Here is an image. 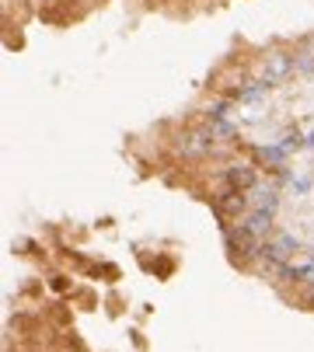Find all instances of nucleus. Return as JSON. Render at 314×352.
I'll list each match as a JSON object with an SVG mask.
<instances>
[{
	"label": "nucleus",
	"mask_w": 314,
	"mask_h": 352,
	"mask_svg": "<svg viewBox=\"0 0 314 352\" xmlns=\"http://www.w3.org/2000/svg\"><path fill=\"white\" fill-rule=\"evenodd\" d=\"M290 188H293V195H304V192H311V178H297Z\"/></svg>",
	"instance_id": "11"
},
{
	"label": "nucleus",
	"mask_w": 314,
	"mask_h": 352,
	"mask_svg": "<svg viewBox=\"0 0 314 352\" xmlns=\"http://www.w3.org/2000/svg\"><path fill=\"white\" fill-rule=\"evenodd\" d=\"M241 223H244V230H251L258 241H269V234H273V213H266V210H251Z\"/></svg>",
	"instance_id": "8"
},
{
	"label": "nucleus",
	"mask_w": 314,
	"mask_h": 352,
	"mask_svg": "<svg viewBox=\"0 0 314 352\" xmlns=\"http://www.w3.org/2000/svg\"><path fill=\"white\" fill-rule=\"evenodd\" d=\"M255 185H258V168H255V164L238 161V164H227V168H224V188L251 192Z\"/></svg>",
	"instance_id": "5"
},
{
	"label": "nucleus",
	"mask_w": 314,
	"mask_h": 352,
	"mask_svg": "<svg viewBox=\"0 0 314 352\" xmlns=\"http://www.w3.org/2000/svg\"><path fill=\"white\" fill-rule=\"evenodd\" d=\"M311 251H314V248H311Z\"/></svg>",
	"instance_id": "13"
},
{
	"label": "nucleus",
	"mask_w": 314,
	"mask_h": 352,
	"mask_svg": "<svg viewBox=\"0 0 314 352\" xmlns=\"http://www.w3.org/2000/svg\"><path fill=\"white\" fill-rule=\"evenodd\" d=\"M224 237H227V251H231V258H234L238 265L262 258V244H266V241H258L251 230H244V223L227 227V230H224Z\"/></svg>",
	"instance_id": "2"
},
{
	"label": "nucleus",
	"mask_w": 314,
	"mask_h": 352,
	"mask_svg": "<svg viewBox=\"0 0 314 352\" xmlns=\"http://www.w3.org/2000/svg\"><path fill=\"white\" fill-rule=\"evenodd\" d=\"M286 150L280 146V143H269V146H258V161L266 164V168H283L286 164Z\"/></svg>",
	"instance_id": "9"
},
{
	"label": "nucleus",
	"mask_w": 314,
	"mask_h": 352,
	"mask_svg": "<svg viewBox=\"0 0 314 352\" xmlns=\"http://www.w3.org/2000/svg\"><path fill=\"white\" fill-rule=\"evenodd\" d=\"M209 206H213V217L227 227H234V220L241 223L248 217V195L238 192V188H220L217 195H209Z\"/></svg>",
	"instance_id": "1"
},
{
	"label": "nucleus",
	"mask_w": 314,
	"mask_h": 352,
	"mask_svg": "<svg viewBox=\"0 0 314 352\" xmlns=\"http://www.w3.org/2000/svg\"><path fill=\"white\" fill-rule=\"evenodd\" d=\"M280 146H283L286 154H290V150H300V146H307V136H300L297 129H293V133H283V136H280Z\"/></svg>",
	"instance_id": "10"
},
{
	"label": "nucleus",
	"mask_w": 314,
	"mask_h": 352,
	"mask_svg": "<svg viewBox=\"0 0 314 352\" xmlns=\"http://www.w3.org/2000/svg\"><path fill=\"white\" fill-rule=\"evenodd\" d=\"M213 133L209 129H185L182 136H178V143H175V150L182 157H206L209 150H213Z\"/></svg>",
	"instance_id": "4"
},
{
	"label": "nucleus",
	"mask_w": 314,
	"mask_h": 352,
	"mask_svg": "<svg viewBox=\"0 0 314 352\" xmlns=\"http://www.w3.org/2000/svg\"><path fill=\"white\" fill-rule=\"evenodd\" d=\"M307 146H311V150H314V129H311V133H307Z\"/></svg>",
	"instance_id": "12"
},
{
	"label": "nucleus",
	"mask_w": 314,
	"mask_h": 352,
	"mask_svg": "<svg viewBox=\"0 0 314 352\" xmlns=\"http://www.w3.org/2000/svg\"><path fill=\"white\" fill-rule=\"evenodd\" d=\"M293 67H297V56H290V53H269V56H266V70H262V80H258V84L273 87V84H280Z\"/></svg>",
	"instance_id": "6"
},
{
	"label": "nucleus",
	"mask_w": 314,
	"mask_h": 352,
	"mask_svg": "<svg viewBox=\"0 0 314 352\" xmlns=\"http://www.w3.org/2000/svg\"><path fill=\"white\" fill-rule=\"evenodd\" d=\"M251 203H255V210H266V213H273L276 217V210H280V188L273 185V182H266V185H255L251 188Z\"/></svg>",
	"instance_id": "7"
},
{
	"label": "nucleus",
	"mask_w": 314,
	"mask_h": 352,
	"mask_svg": "<svg viewBox=\"0 0 314 352\" xmlns=\"http://www.w3.org/2000/svg\"><path fill=\"white\" fill-rule=\"evenodd\" d=\"M300 251V241L293 237V234H276V237H269L266 244H262V262L266 265H273V269H283V265H290V258Z\"/></svg>",
	"instance_id": "3"
}]
</instances>
